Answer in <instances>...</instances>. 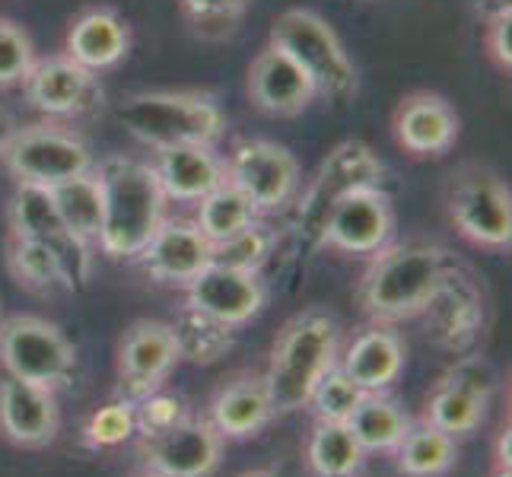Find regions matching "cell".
I'll return each instance as SVG.
<instances>
[{
	"instance_id": "cell-1",
	"label": "cell",
	"mask_w": 512,
	"mask_h": 477,
	"mask_svg": "<svg viewBox=\"0 0 512 477\" xmlns=\"http://www.w3.org/2000/svg\"><path fill=\"white\" fill-rule=\"evenodd\" d=\"M102 182V229L96 249L115 261H134L169 214V198L150 159L105 156L96 163Z\"/></svg>"
},
{
	"instance_id": "cell-2",
	"label": "cell",
	"mask_w": 512,
	"mask_h": 477,
	"mask_svg": "<svg viewBox=\"0 0 512 477\" xmlns=\"http://www.w3.org/2000/svg\"><path fill=\"white\" fill-rule=\"evenodd\" d=\"M452 268V255L436 242H392L369 258L360 277V309L376 325H398L427 309L439 280Z\"/></svg>"
},
{
	"instance_id": "cell-3",
	"label": "cell",
	"mask_w": 512,
	"mask_h": 477,
	"mask_svg": "<svg viewBox=\"0 0 512 477\" xmlns=\"http://www.w3.org/2000/svg\"><path fill=\"white\" fill-rule=\"evenodd\" d=\"M341 357V325L338 318L325 309H306L293 315L290 322L280 328L277 341L271 347L268 385L274 414H293L303 411L309 404L312 388L328 369L338 366Z\"/></svg>"
},
{
	"instance_id": "cell-4",
	"label": "cell",
	"mask_w": 512,
	"mask_h": 477,
	"mask_svg": "<svg viewBox=\"0 0 512 477\" xmlns=\"http://www.w3.org/2000/svg\"><path fill=\"white\" fill-rule=\"evenodd\" d=\"M118 125L147 150L182 144H220L226 115L214 93L207 90H144L118 102Z\"/></svg>"
},
{
	"instance_id": "cell-5",
	"label": "cell",
	"mask_w": 512,
	"mask_h": 477,
	"mask_svg": "<svg viewBox=\"0 0 512 477\" xmlns=\"http://www.w3.org/2000/svg\"><path fill=\"white\" fill-rule=\"evenodd\" d=\"M268 42L284 51L303 70L309 83L315 86V96L338 105L357 96L360 90L357 67L350 61L341 35L334 32V26L322 13H315L309 7L284 10L274 20Z\"/></svg>"
},
{
	"instance_id": "cell-6",
	"label": "cell",
	"mask_w": 512,
	"mask_h": 477,
	"mask_svg": "<svg viewBox=\"0 0 512 477\" xmlns=\"http://www.w3.org/2000/svg\"><path fill=\"white\" fill-rule=\"evenodd\" d=\"M385 166L376 156V150L363 144V140H341L334 147L319 169L309 175L306 185H299L293 198V233L299 242H309L312 249H322V229L331 214V207L338 204L347 191L373 188L382 185Z\"/></svg>"
},
{
	"instance_id": "cell-7",
	"label": "cell",
	"mask_w": 512,
	"mask_h": 477,
	"mask_svg": "<svg viewBox=\"0 0 512 477\" xmlns=\"http://www.w3.org/2000/svg\"><path fill=\"white\" fill-rule=\"evenodd\" d=\"M446 217L455 233L478 249L506 252L512 245V194L490 166L465 163L449 175Z\"/></svg>"
},
{
	"instance_id": "cell-8",
	"label": "cell",
	"mask_w": 512,
	"mask_h": 477,
	"mask_svg": "<svg viewBox=\"0 0 512 477\" xmlns=\"http://www.w3.org/2000/svg\"><path fill=\"white\" fill-rule=\"evenodd\" d=\"M0 163L16 185L55 188L83 172H93L96 156L77 131H70L61 121L42 118L35 125L16 128Z\"/></svg>"
},
{
	"instance_id": "cell-9",
	"label": "cell",
	"mask_w": 512,
	"mask_h": 477,
	"mask_svg": "<svg viewBox=\"0 0 512 477\" xmlns=\"http://www.w3.org/2000/svg\"><path fill=\"white\" fill-rule=\"evenodd\" d=\"M226 182L249 198L258 217H274L287 210L303 185L299 159L290 147L264 137H242L223 156Z\"/></svg>"
},
{
	"instance_id": "cell-10",
	"label": "cell",
	"mask_w": 512,
	"mask_h": 477,
	"mask_svg": "<svg viewBox=\"0 0 512 477\" xmlns=\"http://www.w3.org/2000/svg\"><path fill=\"white\" fill-rule=\"evenodd\" d=\"M0 366L13 379L55 392L74 376L77 350L48 318L13 315L0 322Z\"/></svg>"
},
{
	"instance_id": "cell-11",
	"label": "cell",
	"mask_w": 512,
	"mask_h": 477,
	"mask_svg": "<svg viewBox=\"0 0 512 477\" xmlns=\"http://www.w3.org/2000/svg\"><path fill=\"white\" fill-rule=\"evenodd\" d=\"M23 96L45 121H77L93 115L102 105L99 74L70 61L64 51L48 58H35L23 80Z\"/></svg>"
},
{
	"instance_id": "cell-12",
	"label": "cell",
	"mask_w": 512,
	"mask_h": 477,
	"mask_svg": "<svg viewBox=\"0 0 512 477\" xmlns=\"http://www.w3.org/2000/svg\"><path fill=\"white\" fill-rule=\"evenodd\" d=\"M395 242V204L382 185L347 191L331 207L322 229V245L341 255L373 258Z\"/></svg>"
},
{
	"instance_id": "cell-13",
	"label": "cell",
	"mask_w": 512,
	"mask_h": 477,
	"mask_svg": "<svg viewBox=\"0 0 512 477\" xmlns=\"http://www.w3.org/2000/svg\"><path fill=\"white\" fill-rule=\"evenodd\" d=\"M175 363H179V347H175L172 328L166 322H156V318H137L121 334L118 344L121 398L140 401L160 392Z\"/></svg>"
},
{
	"instance_id": "cell-14",
	"label": "cell",
	"mask_w": 512,
	"mask_h": 477,
	"mask_svg": "<svg viewBox=\"0 0 512 477\" xmlns=\"http://www.w3.org/2000/svg\"><path fill=\"white\" fill-rule=\"evenodd\" d=\"M150 280L166 287H188L210 261H214V245L194 226L191 217H172L156 226L150 242L134 258Z\"/></svg>"
},
{
	"instance_id": "cell-15",
	"label": "cell",
	"mask_w": 512,
	"mask_h": 477,
	"mask_svg": "<svg viewBox=\"0 0 512 477\" xmlns=\"http://www.w3.org/2000/svg\"><path fill=\"white\" fill-rule=\"evenodd\" d=\"M245 96H249V102L261 115H271V118H296L319 99L309 77L271 42L264 45L249 64Z\"/></svg>"
},
{
	"instance_id": "cell-16",
	"label": "cell",
	"mask_w": 512,
	"mask_h": 477,
	"mask_svg": "<svg viewBox=\"0 0 512 477\" xmlns=\"http://www.w3.org/2000/svg\"><path fill=\"white\" fill-rule=\"evenodd\" d=\"M392 137L414 159H439L455 147L458 115L439 93L417 90L395 105Z\"/></svg>"
},
{
	"instance_id": "cell-17",
	"label": "cell",
	"mask_w": 512,
	"mask_h": 477,
	"mask_svg": "<svg viewBox=\"0 0 512 477\" xmlns=\"http://www.w3.org/2000/svg\"><path fill=\"white\" fill-rule=\"evenodd\" d=\"M223 436L207 417H185L179 427L166 430L147 443L144 465L156 477H210L220 465Z\"/></svg>"
},
{
	"instance_id": "cell-18",
	"label": "cell",
	"mask_w": 512,
	"mask_h": 477,
	"mask_svg": "<svg viewBox=\"0 0 512 477\" xmlns=\"http://www.w3.org/2000/svg\"><path fill=\"white\" fill-rule=\"evenodd\" d=\"M185 303L207 315L220 318L226 325H245L268 303L261 277L249 271L226 268V264L210 261L207 268L185 287Z\"/></svg>"
},
{
	"instance_id": "cell-19",
	"label": "cell",
	"mask_w": 512,
	"mask_h": 477,
	"mask_svg": "<svg viewBox=\"0 0 512 477\" xmlns=\"http://www.w3.org/2000/svg\"><path fill=\"white\" fill-rule=\"evenodd\" d=\"M420 315L427 318V328L439 347L465 350L484 328V296L474 280L452 264Z\"/></svg>"
},
{
	"instance_id": "cell-20",
	"label": "cell",
	"mask_w": 512,
	"mask_h": 477,
	"mask_svg": "<svg viewBox=\"0 0 512 477\" xmlns=\"http://www.w3.org/2000/svg\"><path fill=\"white\" fill-rule=\"evenodd\" d=\"M61 411L51 388L20 382L13 376L0 379V433L23 449H42L55 443Z\"/></svg>"
},
{
	"instance_id": "cell-21",
	"label": "cell",
	"mask_w": 512,
	"mask_h": 477,
	"mask_svg": "<svg viewBox=\"0 0 512 477\" xmlns=\"http://www.w3.org/2000/svg\"><path fill=\"white\" fill-rule=\"evenodd\" d=\"M150 166L156 179H160V188L169 204H198L204 194L226 182L223 153L214 144H182L156 150Z\"/></svg>"
},
{
	"instance_id": "cell-22",
	"label": "cell",
	"mask_w": 512,
	"mask_h": 477,
	"mask_svg": "<svg viewBox=\"0 0 512 477\" xmlns=\"http://www.w3.org/2000/svg\"><path fill=\"white\" fill-rule=\"evenodd\" d=\"M131 51V26L112 7H90L74 16L64 35V55L80 67L102 74L128 58Z\"/></svg>"
},
{
	"instance_id": "cell-23",
	"label": "cell",
	"mask_w": 512,
	"mask_h": 477,
	"mask_svg": "<svg viewBox=\"0 0 512 477\" xmlns=\"http://www.w3.org/2000/svg\"><path fill=\"white\" fill-rule=\"evenodd\" d=\"M338 366L366 395L388 392L404 373V341L392 325H369L338 357Z\"/></svg>"
},
{
	"instance_id": "cell-24",
	"label": "cell",
	"mask_w": 512,
	"mask_h": 477,
	"mask_svg": "<svg viewBox=\"0 0 512 477\" xmlns=\"http://www.w3.org/2000/svg\"><path fill=\"white\" fill-rule=\"evenodd\" d=\"M271 417H274V408H271L268 385H264L261 376H252V373L223 385L207 411V423L223 439L255 436L258 430L268 427Z\"/></svg>"
},
{
	"instance_id": "cell-25",
	"label": "cell",
	"mask_w": 512,
	"mask_h": 477,
	"mask_svg": "<svg viewBox=\"0 0 512 477\" xmlns=\"http://www.w3.org/2000/svg\"><path fill=\"white\" fill-rule=\"evenodd\" d=\"M172 338L179 347V360H188L194 366H210L223 360L236 344V328L220 322L194 306H182L179 315L172 318Z\"/></svg>"
},
{
	"instance_id": "cell-26",
	"label": "cell",
	"mask_w": 512,
	"mask_h": 477,
	"mask_svg": "<svg viewBox=\"0 0 512 477\" xmlns=\"http://www.w3.org/2000/svg\"><path fill=\"white\" fill-rule=\"evenodd\" d=\"M363 455L366 452L347 423L315 420L306 443V462L315 477H357L363 468Z\"/></svg>"
},
{
	"instance_id": "cell-27",
	"label": "cell",
	"mask_w": 512,
	"mask_h": 477,
	"mask_svg": "<svg viewBox=\"0 0 512 477\" xmlns=\"http://www.w3.org/2000/svg\"><path fill=\"white\" fill-rule=\"evenodd\" d=\"M7 226L10 236L32 239L42 245H51L67 233V226L55 207V198H51V188H39V185L13 188L7 201Z\"/></svg>"
},
{
	"instance_id": "cell-28",
	"label": "cell",
	"mask_w": 512,
	"mask_h": 477,
	"mask_svg": "<svg viewBox=\"0 0 512 477\" xmlns=\"http://www.w3.org/2000/svg\"><path fill=\"white\" fill-rule=\"evenodd\" d=\"M347 427L357 436L363 452H395V446L411 427V417L404 414V408L395 398L376 392L360 401V408L350 414Z\"/></svg>"
},
{
	"instance_id": "cell-29",
	"label": "cell",
	"mask_w": 512,
	"mask_h": 477,
	"mask_svg": "<svg viewBox=\"0 0 512 477\" xmlns=\"http://www.w3.org/2000/svg\"><path fill=\"white\" fill-rule=\"evenodd\" d=\"M395 465L408 477H439L455 465V436L430 427L427 420L411 423L395 446Z\"/></svg>"
},
{
	"instance_id": "cell-30",
	"label": "cell",
	"mask_w": 512,
	"mask_h": 477,
	"mask_svg": "<svg viewBox=\"0 0 512 477\" xmlns=\"http://www.w3.org/2000/svg\"><path fill=\"white\" fill-rule=\"evenodd\" d=\"M51 198H55V207L67 226V233L96 245L102 229V182L96 169L55 185L51 188Z\"/></svg>"
},
{
	"instance_id": "cell-31",
	"label": "cell",
	"mask_w": 512,
	"mask_h": 477,
	"mask_svg": "<svg viewBox=\"0 0 512 477\" xmlns=\"http://www.w3.org/2000/svg\"><path fill=\"white\" fill-rule=\"evenodd\" d=\"M191 220L210 245H217V242H226L229 236L242 233L252 220H258V210L249 204L245 194H239L233 185L223 182L220 188L204 194V198L194 204Z\"/></svg>"
},
{
	"instance_id": "cell-32",
	"label": "cell",
	"mask_w": 512,
	"mask_h": 477,
	"mask_svg": "<svg viewBox=\"0 0 512 477\" xmlns=\"http://www.w3.org/2000/svg\"><path fill=\"white\" fill-rule=\"evenodd\" d=\"M484 411H487L484 401L468 395L465 388L439 379L436 392L427 401V411H423V420H427L430 427L449 433V436H465V433H474L481 427Z\"/></svg>"
},
{
	"instance_id": "cell-33",
	"label": "cell",
	"mask_w": 512,
	"mask_h": 477,
	"mask_svg": "<svg viewBox=\"0 0 512 477\" xmlns=\"http://www.w3.org/2000/svg\"><path fill=\"white\" fill-rule=\"evenodd\" d=\"M7 268H10L16 284L29 293L51 296V293L64 290L58 261H55V255H51L48 245H42V242L10 236L7 239Z\"/></svg>"
},
{
	"instance_id": "cell-34",
	"label": "cell",
	"mask_w": 512,
	"mask_h": 477,
	"mask_svg": "<svg viewBox=\"0 0 512 477\" xmlns=\"http://www.w3.org/2000/svg\"><path fill=\"white\" fill-rule=\"evenodd\" d=\"M277 229L268 223V217H258L242 233L229 236L226 242L214 245V261L226 264V268L236 271H249V274H261L264 264L271 261L274 249H277Z\"/></svg>"
},
{
	"instance_id": "cell-35",
	"label": "cell",
	"mask_w": 512,
	"mask_h": 477,
	"mask_svg": "<svg viewBox=\"0 0 512 477\" xmlns=\"http://www.w3.org/2000/svg\"><path fill=\"white\" fill-rule=\"evenodd\" d=\"M179 7L194 35L207 42H223L236 35L252 0H179Z\"/></svg>"
},
{
	"instance_id": "cell-36",
	"label": "cell",
	"mask_w": 512,
	"mask_h": 477,
	"mask_svg": "<svg viewBox=\"0 0 512 477\" xmlns=\"http://www.w3.org/2000/svg\"><path fill=\"white\" fill-rule=\"evenodd\" d=\"M366 398L363 388L353 382L341 366L328 369V373L319 379V385L312 388L309 395V404L315 420H338V423H347L350 414L360 408V401Z\"/></svg>"
},
{
	"instance_id": "cell-37",
	"label": "cell",
	"mask_w": 512,
	"mask_h": 477,
	"mask_svg": "<svg viewBox=\"0 0 512 477\" xmlns=\"http://www.w3.org/2000/svg\"><path fill=\"white\" fill-rule=\"evenodd\" d=\"M32 64H35V45L29 39V32L20 23L0 16V90L23 86Z\"/></svg>"
},
{
	"instance_id": "cell-38",
	"label": "cell",
	"mask_w": 512,
	"mask_h": 477,
	"mask_svg": "<svg viewBox=\"0 0 512 477\" xmlns=\"http://www.w3.org/2000/svg\"><path fill=\"white\" fill-rule=\"evenodd\" d=\"M83 436H86V443L96 449H112V446L128 443L134 436V401L118 398V401L102 404V408L86 420Z\"/></svg>"
},
{
	"instance_id": "cell-39",
	"label": "cell",
	"mask_w": 512,
	"mask_h": 477,
	"mask_svg": "<svg viewBox=\"0 0 512 477\" xmlns=\"http://www.w3.org/2000/svg\"><path fill=\"white\" fill-rule=\"evenodd\" d=\"M185 417H188V411L179 395L153 392L147 398L134 401V433L144 436L147 443L156 436H163L166 430L179 427Z\"/></svg>"
},
{
	"instance_id": "cell-40",
	"label": "cell",
	"mask_w": 512,
	"mask_h": 477,
	"mask_svg": "<svg viewBox=\"0 0 512 477\" xmlns=\"http://www.w3.org/2000/svg\"><path fill=\"white\" fill-rule=\"evenodd\" d=\"M484 51L490 64L509 74L512 70V7L500 4L487 10V23H484Z\"/></svg>"
},
{
	"instance_id": "cell-41",
	"label": "cell",
	"mask_w": 512,
	"mask_h": 477,
	"mask_svg": "<svg viewBox=\"0 0 512 477\" xmlns=\"http://www.w3.org/2000/svg\"><path fill=\"white\" fill-rule=\"evenodd\" d=\"M443 379L452 382V385H458V388H465L468 395H474V398L484 401V404H490L493 388H497V376H493V369H490V363L484 357H465V360H458Z\"/></svg>"
},
{
	"instance_id": "cell-42",
	"label": "cell",
	"mask_w": 512,
	"mask_h": 477,
	"mask_svg": "<svg viewBox=\"0 0 512 477\" xmlns=\"http://www.w3.org/2000/svg\"><path fill=\"white\" fill-rule=\"evenodd\" d=\"M16 128H20V121H16V115H13L10 109H4V105H0V156H4V150H7V144L13 140Z\"/></svg>"
},
{
	"instance_id": "cell-43",
	"label": "cell",
	"mask_w": 512,
	"mask_h": 477,
	"mask_svg": "<svg viewBox=\"0 0 512 477\" xmlns=\"http://www.w3.org/2000/svg\"><path fill=\"white\" fill-rule=\"evenodd\" d=\"M497 468H509V430H503L497 439Z\"/></svg>"
},
{
	"instance_id": "cell-44",
	"label": "cell",
	"mask_w": 512,
	"mask_h": 477,
	"mask_svg": "<svg viewBox=\"0 0 512 477\" xmlns=\"http://www.w3.org/2000/svg\"><path fill=\"white\" fill-rule=\"evenodd\" d=\"M239 477H277L274 471H245V474H239Z\"/></svg>"
},
{
	"instance_id": "cell-45",
	"label": "cell",
	"mask_w": 512,
	"mask_h": 477,
	"mask_svg": "<svg viewBox=\"0 0 512 477\" xmlns=\"http://www.w3.org/2000/svg\"><path fill=\"white\" fill-rule=\"evenodd\" d=\"M493 477H512V468H497V471H493Z\"/></svg>"
},
{
	"instance_id": "cell-46",
	"label": "cell",
	"mask_w": 512,
	"mask_h": 477,
	"mask_svg": "<svg viewBox=\"0 0 512 477\" xmlns=\"http://www.w3.org/2000/svg\"><path fill=\"white\" fill-rule=\"evenodd\" d=\"M144 477H156V474H150V471H147V474H144Z\"/></svg>"
},
{
	"instance_id": "cell-47",
	"label": "cell",
	"mask_w": 512,
	"mask_h": 477,
	"mask_svg": "<svg viewBox=\"0 0 512 477\" xmlns=\"http://www.w3.org/2000/svg\"><path fill=\"white\" fill-rule=\"evenodd\" d=\"M0 322H4V318H0Z\"/></svg>"
}]
</instances>
